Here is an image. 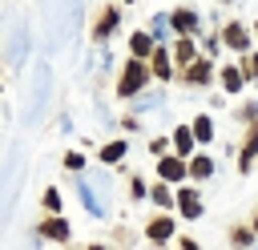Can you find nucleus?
Segmentation results:
<instances>
[{
    "instance_id": "f257e3e1",
    "label": "nucleus",
    "mask_w": 258,
    "mask_h": 250,
    "mask_svg": "<svg viewBox=\"0 0 258 250\" xmlns=\"http://www.w3.org/2000/svg\"><path fill=\"white\" fill-rule=\"evenodd\" d=\"M145 77H149V69H145L141 60H129V65L121 69V81H117V93H121V97H129V93H137V89L145 85Z\"/></svg>"
},
{
    "instance_id": "f03ea898",
    "label": "nucleus",
    "mask_w": 258,
    "mask_h": 250,
    "mask_svg": "<svg viewBox=\"0 0 258 250\" xmlns=\"http://www.w3.org/2000/svg\"><path fill=\"white\" fill-rule=\"evenodd\" d=\"M254 153H258V121L246 129V141H242V157H238V169H242V173H250V165H254Z\"/></svg>"
},
{
    "instance_id": "7ed1b4c3",
    "label": "nucleus",
    "mask_w": 258,
    "mask_h": 250,
    "mask_svg": "<svg viewBox=\"0 0 258 250\" xmlns=\"http://www.w3.org/2000/svg\"><path fill=\"white\" fill-rule=\"evenodd\" d=\"M157 173H161V181H181L189 173V165H181V157H161L157 161Z\"/></svg>"
},
{
    "instance_id": "20e7f679",
    "label": "nucleus",
    "mask_w": 258,
    "mask_h": 250,
    "mask_svg": "<svg viewBox=\"0 0 258 250\" xmlns=\"http://www.w3.org/2000/svg\"><path fill=\"white\" fill-rule=\"evenodd\" d=\"M222 40H226L230 48H238V52H246V48H250V32H246L242 24H226V32H222Z\"/></svg>"
},
{
    "instance_id": "39448f33",
    "label": "nucleus",
    "mask_w": 258,
    "mask_h": 250,
    "mask_svg": "<svg viewBox=\"0 0 258 250\" xmlns=\"http://www.w3.org/2000/svg\"><path fill=\"white\" fill-rule=\"evenodd\" d=\"M40 234L64 242V238H69V222H64V218H44V222H40Z\"/></svg>"
},
{
    "instance_id": "423d86ee",
    "label": "nucleus",
    "mask_w": 258,
    "mask_h": 250,
    "mask_svg": "<svg viewBox=\"0 0 258 250\" xmlns=\"http://www.w3.org/2000/svg\"><path fill=\"white\" fill-rule=\"evenodd\" d=\"M129 48H133V60H141V56H153L157 48H153V40L145 36V32H133L129 36Z\"/></svg>"
},
{
    "instance_id": "0eeeda50",
    "label": "nucleus",
    "mask_w": 258,
    "mask_h": 250,
    "mask_svg": "<svg viewBox=\"0 0 258 250\" xmlns=\"http://www.w3.org/2000/svg\"><path fill=\"white\" fill-rule=\"evenodd\" d=\"M177 210H181L185 218H198V214H202V202H198V194H194V190H181V194H177Z\"/></svg>"
},
{
    "instance_id": "6e6552de",
    "label": "nucleus",
    "mask_w": 258,
    "mask_h": 250,
    "mask_svg": "<svg viewBox=\"0 0 258 250\" xmlns=\"http://www.w3.org/2000/svg\"><path fill=\"white\" fill-rule=\"evenodd\" d=\"M145 234H149V238H153V242H165V238H169V234H173V222H169V218H161V214H157V218H153V222H149V226H145Z\"/></svg>"
},
{
    "instance_id": "1a4fd4ad",
    "label": "nucleus",
    "mask_w": 258,
    "mask_h": 250,
    "mask_svg": "<svg viewBox=\"0 0 258 250\" xmlns=\"http://www.w3.org/2000/svg\"><path fill=\"white\" fill-rule=\"evenodd\" d=\"M117 20H121V12H117V8H105V12H101V20H97V28H93V32H97V36H109V32H113V28H117Z\"/></svg>"
},
{
    "instance_id": "9d476101",
    "label": "nucleus",
    "mask_w": 258,
    "mask_h": 250,
    "mask_svg": "<svg viewBox=\"0 0 258 250\" xmlns=\"http://www.w3.org/2000/svg\"><path fill=\"white\" fill-rule=\"evenodd\" d=\"M185 81H189V85H206V81H210V60H194V65L185 69Z\"/></svg>"
},
{
    "instance_id": "9b49d317",
    "label": "nucleus",
    "mask_w": 258,
    "mask_h": 250,
    "mask_svg": "<svg viewBox=\"0 0 258 250\" xmlns=\"http://www.w3.org/2000/svg\"><path fill=\"white\" fill-rule=\"evenodd\" d=\"M169 24H173V28H177V32H189V28H194V24H198V16H194V12H189V8H177V12H173V16H169Z\"/></svg>"
},
{
    "instance_id": "f8f14e48",
    "label": "nucleus",
    "mask_w": 258,
    "mask_h": 250,
    "mask_svg": "<svg viewBox=\"0 0 258 250\" xmlns=\"http://www.w3.org/2000/svg\"><path fill=\"white\" fill-rule=\"evenodd\" d=\"M242 81H246V73H242V69H234V65H226V69H222V85H226L230 93H238V89H242Z\"/></svg>"
},
{
    "instance_id": "ddd939ff",
    "label": "nucleus",
    "mask_w": 258,
    "mask_h": 250,
    "mask_svg": "<svg viewBox=\"0 0 258 250\" xmlns=\"http://www.w3.org/2000/svg\"><path fill=\"white\" fill-rule=\"evenodd\" d=\"M149 69H153V73L165 81V77H169V52H165V48H157V52L149 56Z\"/></svg>"
},
{
    "instance_id": "4468645a",
    "label": "nucleus",
    "mask_w": 258,
    "mask_h": 250,
    "mask_svg": "<svg viewBox=\"0 0 258 250\" xmlns=\"http://www.w3.org/2000/svg\"><path fill=\"white\" fill-rule=\"evenodd\" d=\"M189 173H194V177H198V181H202V177H210V173H214V161H210V157H206V153H198V157H194V161H189Z\"/></svg>"
},
{
    "instance_id": "2eb2a0df",
    "label": "nucleus",
    "mask_w": 258,
    "mask_h": 250,
    "mask_svg": "<svg viewBox=\"0 0 258 250\" xmlns=\"http://www.w3.org/2000/svg\"><path fill=\"white\" fill-rule=\"evenodd\" d=\"M149 198H153V202H157V206H161V210H165V206H173V202H177V194H173V190H169V185H165V181H157V185H153V194H149Z\"/></svg>"
},
{
    "instance_id": "dca6fc26",
    "label": "nucleus",
    "mask_w": 258,
    "mask_h": 250,
    "mask_svg": "<svg viewBox=\"0 0 258 250\" xmlns=\"http://www.w3.org/2000/svg\"><path fill=\"white\" fill-rule=\"evenodd\" d=\"M173 56H177L181 65H189V60H194V40H189V36H181V40H177V48H173Z\"/></svg>"
},
{
    "instance_id": "f3484780",
    "label": "nucleus",
    "mask_w": 258,
    "mask_h": 250,
    "mask_svg": "<svg viewBox=\"0 0 258 250\" xmlns=\"http://www.w3.org/2000/svg\"><path fill=\"white\" fill-rule=\"evenodd\" d=\"M121 157H125V141H109L101 149V161H121Z\"/></svg>"
},
{
    "instance_id": "a211bd4d",
    "label": "nucleus",
    "mask_w": 258,
    "mask_h": 250,
    "mask_svg": "<svg viewBox=\"0 0 258 250\" xmlns=\"http://www.w3.org/2000/svg\"><path fill=\"white\" fill-rule=\"evenodd\" d=\"M194 137H198V141H210V137H214V125H210V117H198V121H194Z\"/></svg>"
},
{
    "instance_id": "6ab92c4d",
    "label": "nucleus",
    "mask_w": 258,
    "mask_h": 250,
    "mask_svg": "<svg viewBox=\"0 0 258 250\" xmlns=\"http://www.w3.org/2000/svg\"><path fill=\"white\" fill-rule=\"evenodd\" d=\"M173 145H177V153H189V149H194V133H189V129H177V133H173Z\"/></svg>"
},
{
    "instance_id": "aec40b11",
    "label": "nucleus",
    "mask_w": 258,
    "mask_h": 250,
    "mask_svg": "<svg viewBox=\"0 0 258 250\" xmlns=\"http://www.w3.org/2000/svg\"><path fill=\"white\" fill-rule=\"evenodd\" d=\"M44 210H52V214L60 210V194L56 190H44Z\"/></svg>"
},
{
    "instance_id": "412c9836",
    "label": "nucleus",
    "mask_w": 258,
    "mask_h": 250,
    "mask_svg": "<svg viewBox=\"0 0 258 250\" xmlns=\"http://www.w3.org/2000/svg\"><path fill=\"white\" fill-rule=\"evenodd\" d=\"M250 238H254V230H246V226H238V230H234V246H246Z\"/></svg>"
},
{
    "instance_id": "4be33fe9",
    "label": "nucleus",
    "mask_w": 258,
    "mask_h": 250,
    "mask_svg": "<svg viewBox=\"0 0 258 250\" xmlns=\"http://www.w3.org/2000/svg\"><path fill=\"white\" fill-rule=\"evenodd\" d=\"M242 65H246V69H242V73H246V77H258V52H254V56H246V60H242Z\"/></svg>"
},
{
    "instance_id": "5701e85b",
    "label": "nucleus",
    "mask_w": 258,
    "mask_h": 250,
    "mask_svg": "<svg viewBox=\"0 0 258 250\" xmlns=\"http://www.w3.org/2000/svg\"><path fill=\"white\" fill-rule=\"evenodd\" d=\"M64 165H69V169H81V165H85V157H81V153H69V157H64Z\"/></svg>"
},
{
    "instance_id": "b1692460",
    "label": "nucleus",
    "mask_w": 258,
    "mask_h": 250,
    "mask_svg": "<svg viewBox=\"0 0 258 250\" xmlns=\"http://www.w3.org/2000/svg\"><path fill=\"white\" fill-rule=\"evenodd\" d=\"M181 250H202V246H198L194 238H181Z\"/></svg>"
},
{
    "instance_id": "393cba45",
    "label": "nucleus",
    "mask_w": 258,
    "mask_h": 250,
    "mask_svg": "<svg viewBox=\"0 0 258 250\" xmlns=\"http://www.w3.org/2000/svg\"><path fill=\"white\" fill-rule=\"evenodd\" d=\"M254 230H258V214H254Z\"/></svg>"
},
{
    "instance_id": "a878e982",
    "label": "nucleus",
    "mask_w": 258,
    "mask_h": 250,
    "mask_svg": "<svg viewBox=\"0 0 258 250\" xmlns=\"http://www.w3.org/2000/svg\"><path fill=\"white\" fill-rule=\"evenodd\" d=\"M93 250H101V246H93Z\"/></svg>"
},
{
    "instance_id": "bb28decb",
    "label": "nucleus",
    "mask_w": 258,
    "mask_h": 250,
    "mask_svg": "<svg viewBox=\"0 0 258 250\" xmlns=\"http://www.w3.org/2000/svg\"><path fill=\"white\" fill-rule=\"evenodd\" d=\"M254 32H258V28H254Z\"/></svg>"
}]
</instances>
